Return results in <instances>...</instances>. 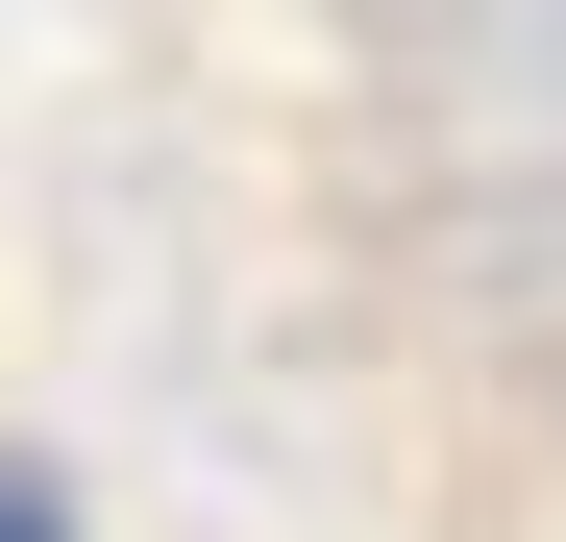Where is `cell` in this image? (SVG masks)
<instances>
[{
    "instance_id": "obj_1",
    "label": "cell",
    "mask_w": 566,
    "mask_h": 542,
    "mask_svg": "<svg viewBox=\"0 0 566 542\" xmlns=\"http://www.w3.org/2000/svg\"><path fill=\"white\" fill-rule=\"evenodd\" d=\"M0 542H74V518H50V493H25V469H0Z\"/></svg>"
}]
</instances>
